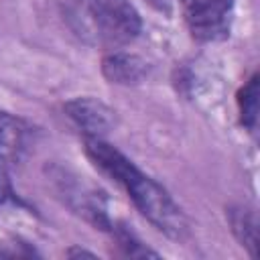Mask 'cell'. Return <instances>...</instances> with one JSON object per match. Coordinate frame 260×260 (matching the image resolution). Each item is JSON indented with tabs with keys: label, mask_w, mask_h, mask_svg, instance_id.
Listing matches in <instances>:
<instances>
[{
	"label": "cell",
	"mask_w": 260,
	"mask_h": 260,
	"mask_svg": "<svg viewBox=\"0 0 260 260\" xmlns=\"http://www.w3.org/2000/svg\"><path fill=\"white\" fill-rule=\"evenodd\" d=\"M83 148L93 167L118 183L128 193L134 207L156 230L171 238H181L187 232V217L169 191L142 173L126 154H122L104 138H85Z\"/></svg>",
	"instance_id": "6da1fadb"
},
{
	"label": "cell",
	"mask_w": 260,
	"mask_h": 260,
	"mask_svg": "<svg viewBox=\"0 0 260 260\" xmlns=\"http://www.w3.org/2000/svg\"><path fill=\"white\" fill-rule=\"evenodd\" d=\"M236 0H181L185 24L195 41L215 43L230 35Z\"/></svg>",
	"instance_id": "7a4b0ae2"
},
{
	"label": "cell",
	"mask_w": 260,
	"mask_h": 260,
	"mask_svg": "<svg viewBox=\"0 0 260 260\" xmlns=\"http://www.w3.org/2000/svg\"><path fill=\"white\" fill-rule=\"evenodd\" d=\"M91 18L108 45H126L142 30V18L130 0H91Z\"/></svg>",
	"instance_id": "3957f363"
},
{
	"label": "cell",
	"mask_w": 260,
	"mask_h": 260,
	"mask_svg": "<svg viewBox=\"0 0 260 260\" xmlns=\"http://www.w3.org/2000/svg\"><path fill=\"white\" fill-rule=\"evenodd\" d=\"M69 120L85 134V138H102L114 124V112L93 98H73L63 106Z\"/></svg>",
	"instance_id": "277c9868"
},
{
	"label": "cell",
	"mask_w": 260,
	"mask_h": 260,
	"mask_svg": "<svg viewBox=\"0 0 260 260\" xmlns=\"http://www.w3.org/2000/svg\"><path fill=\"white\" fill-rule=\"evenodd\" d=\"M61 183V191L65 193V201L69 203V207L83 215L87 221H91L95 228L100 230H112V221L108 217L106 211V199L102 197L104 193L79 183V181H65L59 179Z\"/></svg>",
	"instance_id": "5b68a950"
},
{
	"label": "cell",
	"mask_w": 260,
	"mask_h": 260,
	"mask_svg": "<svg viewBox=\"0 0 260 260\" xmlns=\"http://www.w3.org/2000/svg\"><path fill=\"white\" fill-rule=\"evenodd\" d=\"M102 75L110 83L136 85L148 75V63L126 51H112L102 59Z\"/></svg>",
	"instance_id": "8992f818"
},
{
	"label": "cell",
	"mask_w": 260,
	"mask_h": 260,
	"mask_svg": "<svg viewBox=\"0 0 260 260\" xmlns=\"http://www.w3.org/2000/svg\"><path fill=\"white\" fill-rule=\"evenodd\" d=\"M26 148V126L16 116L0 110V162L8 167Z\"/></svg>",
	"instance_id": "52a82bcc"
},
{
	"label": "cell",
	"mask_w": 260,
	"mask_h": 260,
	"mask_svg": "<svg viewBox=\"0 0 260 260\" xmlns=\"http://www.w3.org/2000/svg\"><path fill=\"white\" fill-rule=\"evenodd\" d=\"M230 225L238 242L250 252L252 258H256L258 250V221L256 213L248 207H234L230 209Z\"/></svg>",
	"instance_id": "ba28073f"
},
{
	"label": "cell",
	"mask_w": 260,
	"mask_h": 260,
	"mask_svg": "<svg viewBox=\"0 0 260 260\" xmlns=\"http://www.w3.org/2000/svg\"><path fill=\"white\" fill-rule=\"evenodd\" d=\"M236 104L240 124L254 134L258 128V73H252V77L238 89Z\"/></svg>",
	"instance_id": "9c48e42d"
},
{
	"label": "cell",
	"mask_w": 260,
	"mask_h": 260,
	"mask_svg": "<svg viewBox=\"0 0 260 260\" xmlns=\"http://www.w3.org/2000/svg\"><path fill=\"white\" fill-rule=\"evenodd\" d=\"M118 242H120V246L124 248V252H126L128 256H156V252L144 248V246H142L130 232H126V230L118 232Z\"/></svg>",
	"instance_id": "30bf717a"
},
{
	"label": "cell",
	"mask_w": 260,
	"mask_h": 260,
	"mask_svg": "<svg viewBox=\"0 0 260 260\" xmlns=\"http://www.w3.org/2000/svg\"><path fill=\"white\" fill-rule=\"evenodd\" d=\"M12 197H14V193H12V185H10V179H8L6 165L0 162V205L10 201Z\"/></svg>",
	"instance_id": "8fae6325"
},
{
	"label": "cell",
	"mask_w": 260,
	"mask_h": 260,
	"mask_svg": "<svg viewBox=\"0 0 260 260\" xmlns=\"http://www.w3.org/2000/svg\"><path fill=\"white\" fill-rule=\"evenodd\" d=\"M67 256H95L93 252H87V250H81V248H71V250H67Z\"/></svg>",
	"instance_id": "7c38bea8"
}]
</instances>
